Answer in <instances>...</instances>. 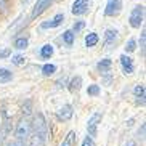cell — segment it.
Segmentation results:
<instances>
[{
    "instance_id": "cell-11",
    "label": "cell",
    "mask_w": 146,
    "mask_h": 146,
    "mask_svg": "<svg viewBox=\"0 0 146 146\" xmlns=\"http://www.w3.org/2000/svg\"><path fill=\"white\" fill-rule=\"evenodd\" d=\"M120 64H122V69H124L125 74H132L133 72V61L129 55H122L120 56Z\"/></svg>"
},
{
    "instance_id": "cell-25",
    "label": "cell",
    "mask_w": 146,
    "mask_h": 146,
    "mask_svg": "<svg viewBox=\"0 0 146 146\" xmlns=\"http://www.w3.org/2000/svg\"><path fill=\"white\" fill-rule=\"evenodd\" d=\"M84 26H85V23H84V21H76V23H74V27H72V32H79V31H82V29H84Z\"/></svg>"
},
{
    "instance_id": "cell-31",
    "label": "cell",
    "mask_w": 146,
    "mask_h": 146,
    "mask_svg": "<svg viewBox=\"0 0 146 146\" xmlns=\"http://www.w3.org/2000/svg\"><path fill=\"white\" fill-rule=\"evenodd\" d=\"M138 135H140L141 138H145V124L141 125V130H138Z\"/></svg>"
},
{
    "instance_id": "cell-33",
    "label": "cell",
    "mask_w": 146,
    "mask_h": 146,
    "mask_svg": "<svg viewBox=\"0 0 146 146\" xmlns=\"http://www.w3.org/2000/svg\"><path fill=\"white\" fill-rule=\"evenodd\" d=\"M8 146H24V145H23V143L21 141H19V140H18V141L16 143H10V145Z\"/></svg>"
},
{
    "instance_id": "cell-16",
    "label": "cell",
    "mask_w": 146,
    "mask_h": 146,
    "mask_svg": "<svg viewBox=\"0 0 146 146\" xmlns=\"http://www.w3.org/2000/svg\"><path fill=\"white\" fill-rule=\"evenodd\" d=\"M52 55H53V45L47 43V45H43V47L40 48V56H42L43 60H48V58H52Z\"/></svg>"
},
{
    "instance_id": "cell-6",
    "label": "cell",
    "mask_w": 146,
    "mask_h": 146,
    "mask_svg": "<svg viewBox=\"0 0 146 146\" xmlns=\"http://www.w3.org/2000/svg\"><path fill=\"white\" fill-rule=\"evenodd\" d=\"M53 3V0H37L34 10H32V18H37L45 11V10L50 8V5Z\"/></svg>"
},
{
    "instance_id": "cell-22",
    "label": "cell",
    "mask_w": 146,
    "mask_h": 146,
    "mask_svg": "<svg viewBox=\"0 0 146 146\" xmlns=\"http://www.w3.org/2000/svg\"><path fill=\"white\" fill-rule=\"evenodd\" d=\"M42 72H43V76H52V74L56 72V66L55 64H45V66H42Z\"/></svg>"
},
{
    "instance_id": "cell-2",
    "label": "cell",
    "mask_w": 146,
    "mask_h": 146,
    "mask_svg": "<svg viewBox=\"0 0 146 146\" xmlns=\"http://www.w3.org/2000/svg\"><path fill=\"white\" fill-rule=\"evenodd\" d=\"M32 130V129H31ZM29 146H45L47 145V137L48 132H40V130H32V133H29Z\"/></svg>"
},
{
    "instance_id": "cell-15",
    "label": "cell",
    "mask_w": 146,
    "mask_h": 146,
    "mask_svg": "<svg viewBox=\"0 0 146 146\" xmlns=\"http://www.w3.org/2000/svg\"><path fill=\"white\" fill-rule=\"evenodd\" d=\"M11 79H13L11 71H8V69H5V68H0V84H7Z\"/></svg>"
},
{
    "instance_id": "cell-12",
    "label": "cell",
    "mask_w": 146,
    "mask_h": 146,
    "mask_svg": "<svg viewBox=\"0 0 146 146\" xmlns=\"http://www.w3.org/2000/svg\"><path fill=\"white\" fill-rule=\"evenodd\" d=\"M111 66H112V61L109 60V58H104V60H101L98 63V71L101 74H108L109 69H111Z\"/></svg>"
},
{
    "instance_id": "cell-24",
    "label": "cell",
    "mask_w": 146,
    "mask_h": 146,
    "mask_svg": "<svg viewBox=\"0 0 146 146\" xmlns=\"http://www.w3.org/2000/svg\"><path fill=\"white\" fill-rule=\"evenodd\" d=\"M87 93L90 95V96H96V95H100V85H88V88H87Z\"/></svg>"
},
{
    "instance_id": "cell-30",
    "label": "cell",
    "mask_w": 146,
    "mask_h": 146,
    "mask_svg": "<svg viewBox=\"0 0 146 146\" xmlns=\"http://www.w3.org/2000/svg\"><path fill=\"white\" fill-rule=\"evenodd\" d=\"M61 84H63V87L66 85V80H64V79H60V80L56 82V85H58V88H61Z\"/></svg>"
},
{
    "instance_id": "cell-27",
    "label": "cell",
    "mask_w": 146,
    "mask_h": 146,
    "mask_svg": "<svg viewBox=\"0 0 146 146\" xmlns=\"http://www.w3.org/2000/svg\"><path fill=\"white\" fill-rule=\"evenodd\" d=\"M31 106H32V103H31V101H27L26 106H23V112H24L26 116H29V114H31Z\"/></svg>"
},
{
    "instance_id": "cell-29",
    "label": "cell",
    "mask_w": 146,
    "mask_h": 146,
    "mask_svg": "<svg viewBox=\"0 0 146 146\" xmlns=\"http://www.w3.org/2000/svg\"><path fill=\"white\" fill-rule=\"evenodd\" d=\"M146 32L143 31V34H141V40H140V45H141V50H143V53H145V40H146Z\"/></svg>"
},
{
    "instance_id": "cell-3",
    "label": "cell",
    "mask_w": 146,
    "mask_h": 146,
    "mask_svg": "<svg viewBox=\"0 0 146 146\" xmlns=\"http://www.w3.org/2000/svg\"><path fill=\"white\" fill-rule=\"evenodd\" d=\"M29 133H31V122L27 119H21L19 124H18V127H16L15 137H16L19 141H23V140H26V138L29 137Z\"/></svg>"
},
{
    "instance_id": "cell-19",
    "label": "cell",
    "mask_w": 146,
    "mask_h": 146,
    "mask_svg": "<svg viewBox=\"0 0 146 146\" xmlns=\"http://www.w3.org/2000/svg\"><path fill=\"white\" fill-rule=\"evenodd\" d=\"M74 141H76V133H74V132H69L68 135H66V138L63 140L61 146H74Z\"/></svg>"
},
{
    "instance_id": "cell-9",
    "label": "cell",
    "mask_w": 146,
    "mask_h": 146,
    "mask_svg": "<svg viewBox=\"0 0 146 146\" xmlns=\"http://www.w3.org/2000/svg\"><path fill=\"white\" fill-rule=\"evenodd\" d=\"M56 116H58V119L63 120V122H66V120H69L71 117L74 116V109L71 104H64V106L61 108L60 111L56 112Z\"/></svg>"
},
{
    "instance_id": "cell-4",
    "label": "cell",
    "mask_w": 146,
    "mask_h": 146,
    "mask_svg": "<svg viewBox=\"0 0 146 146\" xmlns=\"http://www.w3.org/2000/svg\"><path fill=\"white\" fill-rule=\"evenodd\" d=\"M122 10V0H108L106 8H104V15L106 16H116Z\"/></svg>"
},
{
    "instance_id": "cell-21",
    "label": "cell",
    "mask_w": 146,
    "mask_h": 146,
    "mask_svg": "<svg viewBox=\"0 0 146 146\" xmlns=\"http://www.w3.org/2000/svg\"><path fill=\"white\" fill-rule=\"evenodd\" d=\"M133 93H135V96H137V98H145V85H143V84H138V85H135V88H133Z\"/></svg>"
},
{
    "instance_id": "cell-10",
    "label": "cell",
    "mask_w": 146,
    "mask_h": 146,
    "mask_svg": "<svg viewBox=\"0 0 146 146\" xmlns=\"http://www.w3.org/2000/svg\"><path fill=\"white\" fill-rule=\"evenodd\" d=\"M64 21V15L63 13H58V15H55L53 16V19L52 21H47V23H42L40 24V27L42 29H50V27H58L61 24V23Z\"/></svg>"
},
{
    "instance_id": "cell-1",
    "label": "cell",
    "mask_w": 146,
    "mask_h": 146,
    "mask_svg": "<svg viewBox=\"0 0 146 146\" xmlns=\"http://www.w3.org/2000/svg\"><path fill=\"white\" fill-rule=\"evenodd\" d=\"M143 19H145V7L143 5H137L135 8L132 10L129 18V23L133 29H140V26L143 24Z\"/></svg>"
},
{
    "instance_id": "cell-23",
    "label": "cell",
    "mask_w": 146,
    "mask_h": 146,
    "mask_svg": "<svg viewBox=\"0 0 146 146\" xmlns=\"http://www.w3.org/2000/svg\"><path fill=\"white\" fill-rule=\"evenodd\" d=\"M125 53H132V52H135L137 50V40L135 39H130L129 42L125 43Z\"/></svg>"
},
{
    "instance_id": "cell-26",
    "label": "cell",
    "mask_w": 146,
    "mask_h": 146,
    "mask_svg": "<svg viewBox=\"0 0 146 146\" xmlns=\"http://www.w3.org/2000/svg\"><path fill=\"white\" fill-rule=\"evenodd\" d=\"M10 55H11V50H10V48H3V50H0V60L8 58Z\"/></svg>"
},
{
    "instance_id": "cell-34",
    "label": "cell",
    "mask_w": 146,
    "mask_h": 146,
    "mask_svg": "<svg viewBox=\"0 0 146 146\" xmlns=\"http://www.w3.org/2000/svg\"><path fill=\"white\" fill-rule=\"evenodd\" d=\"M7 7V2L5 0H0V8H5Z\"/></svg>"
},
{
    "instance_id": "cell-13",
    "label": "cell",
    "mask_w": 146,
    "mask_h": 146,
    "mask_svg": "<svg viewBox=\"0 0 146 146\" xmlns=\"http://www.w3.org/2000/svg\"><path fill=\"white\" fill-rule=\"evenodd\" d=\"M98 40H100L98 34H96V32H90V34L85 37V47H88V48L95 47V45L98 43Z\"/></svg>"
},
{
    "instance_id": "cell-20",
    "label": "cell",
    "mask_w": 146,
    "mask_h": 146,
    "mask_svg": "<svg viewBox=\"0 0 146 146\" xmlns=\"http://www.w3.org/2000/svg\"><path fill=\"white\" fill-rule=\"evenodd\" d=\"M11 63H13L15 66H23L26 63V56L24 55H13L11 56Z\"/></svg>"
},
{
    "instance_id": "cell-17",
    "label": "cell",
    "mask_w": 146,
    "mask_h": 146,
    "mask_svg": "<svg viewBox=\"0 0 146 146\" xmlns=\"http://www.w3.org/2000/svg\"><path fill=\"white\" fill-rule=\"evenodd\" d=\"M27 45H29V40L26 37H19L15 40V48H18V50H24V48H27Z\"/></svg>"
},
{
    "instance_id": "cell-35",
    "label": "cell",
    "mask_w": 146,
    "mask_h": 146,
    "mask_svg": "<svg viewBox=\"0 0 146 146\" xmlns=\"http://www.w3.org/2000/svg\"><path fill=\"white\" fill-rule=\"evenodd\" d=\"M3 135H5V132H0V143L3 141Z\"/></svg>"
},
{
    "instance_id": "cell-14",
    "label": "cell",
    "mask_w": 146,
    "mask_h": 146,
    "mask_svg": "<svg viewBox=\"0 0 146 146\" xmlns=\"http://www.w3.org/2000/svg\"><path fill=\"white\" fill-rule=\"evenodd\" d=\"M80 85H82V77L80 76H76V77H72L71 82H69V90L71 92H79L80 90Z\"/></svg>"
},
{
    "instance_id": "cell-32",
    "label": "cell",
    "mask_w": 146,
    "mask_h": 146,
    "mask_svg": "<svg viewBox=\"0 0 146 146\" xmlns=\"http://www.w3.org/2000/svg\"><path fill=\"white\" fill-rule=\"evenodd\" d=\"M125 146H137V143L133 141V140H129V141L125 143Z\"/></svg>"
},
{
    "instance_id": "cell-8",
    "label": "cell",
    "mask_w": 146,
    "mask_h": 146,
    "mask_svg": "<svg viewBox=\"0 0 146 146\" xmlns=\"http://www.w3.org/2000/svg\"><path fill=\"white\" fill-rule=\"evenodd\" d=\"M117 42V31L116 29H106L104 32V39H103V43L106 48H111L114 47V43Z\"/></svg>"
},
{
    "instance_id": "cell-7",
    "label": "cell",
    "mask_w": 146,
    "mask_h": 146,
    "mask_svg": "<svg viewBox=\"0 0 146 146\" xmlns=\"http://www.w3.org/2000/svg\"><path fill=\"white\" fill-rule=\"evenodd\" d=\"M88 7H90V2L88 0H76L72 3V11L74 15H84L88 11Z\"/></svg>"
},
{
    "instance_id": "cell-5",
    "label": "cell",
    "mask_w": 146,
    "mask_h": 146,
    "mask_svg": "<svg viewBox=\"0 0 146 146\" xmlns=\"http://www.w3.org/2000/svg\"><path fill=\"white\" fill-rule=\"evenodd\" d=\"M101 112H95L93 116L88 119V122H87V130H88V135H90L92 138L96 137V129H98V124L101 122Z\"/></svg>"
},
{
    "instance_id": "cell-36",
    "label": "cell",
    "mask_w": 146,
    "mask_h": 146,
    "mask_svg": "<svg viewBox=\"0 0 146 146\" xmlns=\"http://www.w3.org/2000/svg\"><path fill=\"white\" fill-rule=\"evenodd\" d=\"M21 2H23V3H24V5H27V3H29V2H31V0H21Z\"/></svg>"
},
{
    "instance_id": "cell-18",
    "label": "cell",
    "mask_w": 146,
    "mask_h": 146,
    "mask_svg": "<svg viewBox=\"0 0 146 146\" xmlns=\"http://www.w3.org/2000/svg\"><path fill=\"white\" fill-rule=\"evenodd\" d=\"M74 37H76V34H74L72 31H64V32H63V40H64L66 45H72Z\"/></svg>"
},
{
    "instance_id": "cell-28",
    "label": "cell",
    "mask_w": 146,
    "mask_h": 146,
    "mask_svg": "<svg viewBox=\"0 0 146 146\" xmlns=\"http://www.w3.org/2000/svg\"><path fill=\"white\" fill-rule=\"evenodd\" d=\"M82 146H93V138L88 135V137L84 140V143H82Z\"/></svg>"
}]
</instances>
